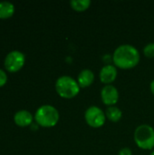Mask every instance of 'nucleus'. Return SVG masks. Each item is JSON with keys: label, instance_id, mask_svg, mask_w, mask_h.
Wrapping results in <instances>:
<instances>
[{"label": "nucleus", "instance_id": "nucleus-1", "mask_svg": "<svg viewBox=\"0 0 154 155\" xmlns=\"http://www.w3.org/2000/svg\"><path fill=\"white\" fill-rule=\"evenodd\" d=\"M141 60L138 49L129 44L119 45L113 54V64L119 69L129 70L136 67Z\"/></svg>", "mask_w": 154, "mask_h": 155}, {"label": "nucleus", "instance_id": "nucleus-2", "mask_svg": "<svg viewBox=\"0 0 154 155\" xmlns=\"http://www.w3.org/2000/svg\"><path fill=\"white\" fill-rule=\"evenodd\" d=\"M34 122L41 127L51 128L55 126L60 119L58 110L51 104L41 105L34 115Z\"/></svg>", "mask_w": 154, "mask_h": 155}, {"label": "nucleus", "instance_id": "nucleus-3", "mask_svg": "<svg viewBox=\"0 0 154 155\" xmlns=\"http://www.w3.org/2000/svg\"><path fill=\"white\" fill-rule=\"evenodd\" d=\"M55 91L64 99H73L76 97L81 90L77 80L70 75H62L55 81Z\"/></svg>", "mask_w": 154, "mask_h": 155}, {"label": "nucleus", "instance_id": "nucleus-4", "mask_svg": "<svg viewBox=\"0 0 154 155\" xmlns=\"http://www.w3.org/2000/svg\"><path fill=\"white\" fill-rule=\"evenodd\" d=\"M135 144L142 150L152 151L154 148V128L150 124H141L133 134Z\"/></svg>", "mask_w": 154, "mask_h": 155}, {"label": "nucleus", "instance_id": "nucleus-5", "mask_svg": "<svg viewBox=\"0 0 154 155\" xmlns=\"http://www.w3.org/2000/svg\"><path fill=\"white\" fill-rule=\"evenodd\" d=\"M85 123L92 128H101L104 125L106 119L105 112L98 106L92 105L84 112Z\"/></svg>", "mask_w": 154, "mask_h": 155}, {"label": "nucleus", "instance_id": "nucleus-6", "mask_svg": "<svg viewBox=\"0 0 154 155\" xmlns=\"http://www.w3.org/2000/svg\"><path fill=\"white\" fill-rule=\"evenodd\" d=\"M25 63V55L17 50L9 52L4 61V65L6 71L10 73H16L23 68Z\"/></svg>", "mask_w": 154, "mask_h": 155}, {"label": "nucleus", "instance_id": "nucleus-7", "mask_svg": "<svg viewBox=\"0 0 154 155\" xmlns=\"http://www.w3.org/2000/svg\"><path fill=\"white\" fill-rule=\"evenodd\" d=\"M119 97V91L113 84L104 85L101 90V99L103 104H105L108 107L114 106L118 103Z\"/></svg>", "mask_w": 154, "mask_h": 155}, {"label": "nucleus", "instance_id": "nucleus-8", "mask_svg": "<svg viewBox=\"0 0 154 155\" xmlns=\"http://www.w3.org/2000/svg\"><path fill=\"white\" fill-rule=\"evenodd\" d=\"M118 68L113 65V64H105L103 65L99 73V79L102 84L104 85L112 84L117 78L118 76Z\"/></svg>", "mask_w": 154, "mask_h": 155}, {"label": "nucleus", "instance_id": "nucleus-9", "mask_svg": "<svg viewBox=\"0 0 154 155\" xmlns=\"http://www.w3.org/2000/svg\"><path fill=\"white\" fill-rule=\"evenodd\" d=\"M34 115L27 110L17 111L14 115L15 124L20 127L31 126V124L34 123Z\"/></svg>", "mask_w": 154, "mask_h": 155}, {"label": "nucleus", "instance_id": "nucleus-10", "mask_svg": "<svg viewBox=\"0 0 154 155\" xmlns=\"http://www.w3.org/2000/svg\"><path fill=\"white\" fill-rule=\"evenodd\" d=\"M95 79L94 73L90 69L82 70L77 76V83L81 88H87L91 86Z\"/></svg>", "mask_w": 154, "mask_h": 155}, {"label": "nucleus", "instance_id": "nucleus-11", "mask_svg": "<svg viewBox=\"0 0 154 155\" xmlns=\"http://www.w3.org/2000/svg\"><path fill=\"white\" fill-rule=\"evenodd\" d=\"M15 13V5L9 1L0 2V19L11 17Z\"/></svg>", "mask_w": 154, "mask_h": 155}, {"label": "nucleus", "instance_id": "nucleus-12", "mask_svg": "<svg viewBox=\"0 0 154 155\" xmlns=\"http://www.w3.org/2000/svg\"><path fill=\"white\" fill-rule=\"evenodd\" d=\"M105 115H106V119L109 120L110 122L118 123L123 117V112L119 107L115 105L110 106V107H107L105 111Z\"/></svg>", "mask_w": 154, "mask_h": 155}, {"label": "nucleus", "instance_id": "nucleus-13", "mask_svg": "<svg viewBox=\"0 0 154 155\" xmlns=\"http://www.w3.org/2000/svg\"><path fill=\"white\" fill-rule=\"evenodd\" d=\"M91 0H72L70 5L76 12H84L91 6Z\"/></svg>", "mask_w": 154, "mask_h": 155}, {"label": "nucleus", "instance_id": "nucleus-14", "mask_svg": "<svg viewBox=\"0 0 154 155\" xmlns=\"http://www.w3.org/2000/svg\"><path fill=\"white\" fill-rule=\"evenodd\" d=\"M143 54L150 59L154 58V42L153 43H149L143 47Z\"/></svg>", "mask_w": 154, "mask_h": 155}, {"label": "nucleus", "instance_id": "nucleus-15", "mask_svg": "<svg viewBox=\"0 0 154 155\" xmlns=\"http://www.w3.org/2000/svg\"><path fill=\"white\" fill-rule=\"evenodd\" d=\"M7 82V74L6 73L0 68V87L4 86Z\"/></svg>", "mask_w": 154, "mask_h": 155}, {"label": "nucleus", "instance_id": "nucleus-16", "mask_svg": "<svg viewBox=\"0 0 154 155\" xmlns=\"http://www.w3.org/2000/svg\"><path fill=\"white\" fill-rule=\"evenodd\" d=\"M118 155H133V151L128 147H124L119 151Z\"/></svg>", "mask_w": 154, "mask_h": 155}, {"label": "nucleus", "instance_id": "nucleus-17", "mask_svg": "<svg viewBox=\"0 0 154 155\" xmlns=\"http://www.w3.org/2000/svg\"><path fill=\"white\" fill-rule=\"evenodd\" d=\"M103 61L105 63V64H111L110 63L113 62V54H112V55H110V54H105V55H103Z\"/></svg>", "mask_w": 154, "mask_h": 155}, {"label": "nucleus", "instance_id": "nucleus-18", "mask_svg": "<svg viewBox=\"0 0 154 155\" xmlns=\"http://www.w3.org/2000/svg\"><path fill=\"white\" fill-rule=\"evenodd\" d=\"M30 127H31V129H32V130H34V131H37V130H38L39 125H38L36 123H33V124H31V126H30Z\"/></svg>", "mask_w": 154, "mask_h": 155}, {"label": "nucleus", "instance_id": "nucleus-19", "mask_svg": "<svg viewBox=\"0 0 154 155\" xmlns=\"http://www.w3.org/2000/svg\"><path fill=\"white\" fill-rule=\"evenodd\" d=\"M150 90H151L152 94L154 95V80H152L150 84Z\"/></svg>", "mask_w": 154, "mask_h": 155}, {"label": "nucleus", "instance_id": "nucleus-20", "mask_svg": "<svg viewBox=\"0 0 154 155\" xmlns=\"http://www.w3.org/2000/svg\"><path fill=\"white\" fill-rule=\"evenodd\" d=\"M150 155H154V150H152V153H150Z\"/></svg>", "mask_w": 154, "mask_h": 155}]
</instances>
